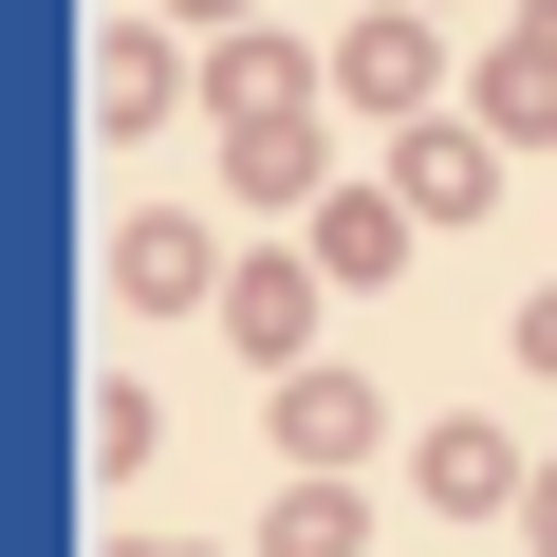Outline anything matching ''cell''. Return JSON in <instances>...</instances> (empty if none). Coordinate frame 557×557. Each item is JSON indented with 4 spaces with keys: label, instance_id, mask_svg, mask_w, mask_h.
I'll list each match as a JSON object with an SVG mask.
<instances>
[{
    "label": "cell",
    "instance_id": "obj_1",
    "mask_svg": "<svg viewBox=\"0 0 557 557\" xmlns=\"http://www.w3.org/2000/svg\"><path fill=\"white\" fill-rule=\"evenodd\" d=\"M354 428H372L354 372H298V391H278V446H354Z\"/></svg>",
    "mask_w": 557,
    "mask_h": 557
},
{
    "label": "cell",
    "instance_id": "obj_2",
    "mask_svg": "<svg viewBox=\"0 0 557 557\" xmlns=\"http://www.w3.org/2000/svg\"><path fill=\"white\" fill-rule=\"evenodd\" d=\"M260 557H354V502H278V539Z\"/></svg>",
    "mask_w": 557,
    "mask_h": 557
}]
</instances>
